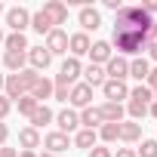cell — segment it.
<instances>
[{"label": "cell", "instance_id": "cb8c5ba5", "mask_svg": "<svg viewBox=\"0 0 157 157\" xmlns=\"http://www.w3.org/2000/svg\"><path fill=\"white\" fill-rule=\"evenodd\" d=\"M80 123H83V129H96L99 123H105L102 120V114H99V108H83V114H80Z\"/></svg>", "mask_w": 157, "mask_h": 157}, {"label": "cell", "instance_id": "f546056e", "mask_svg": "<svg viewBox=\"0 0 157 157\" xmlns=\"http://www.w3.org/2000/svg\"><path fill=\"white\" fill-rule=\"evenodd\" d=\"M117 132H120V123H102V129H99L102 142H117Z\"/></svg>", "mask_w": 157, "mask_h": 157}, {"label": "cell", "instance_id": "836d02e7", "mask_svg": "<svg viewBox=\"0 0 157 157\" xmlns=\"http://www.w3.org/2000/svg\"><path fill=\"white\" fill-rule=\"evenodd\" d=\"M68 96H71L68 86H56V90H52V99H59V102H68Z\"/></svg>", "mask_w": 157, "mask_h": 157}, {"label": "cell", "instance_id": "8d00e7d4", "mask_svg": "<svg viewBox=\"0 0 157 157\" xmlns=\"http://www.w3.org/2000/svg\"><path fill=\"white\" fill-rule=\"evenodd\" d=\"M142 10L151 16V13H157V0H145V3H142Z\"/></svg>", "mask_w": 157, "mask_h": 157}, {"label": "cell", "instance_id": "8992f818", "mask_svg": "<svg viewBox=\"0 0 157 157\" xmlns=\"http://www.w3.org/2000/svg\"><path fill=\"white\" fill-rule=\"evenodd\" d=\"M46 52H49V56L68 52V34H65L62 28H52V31L46 34Z\"/></svg>", "mask_w": 157, "mask_h": 157}, {"label": "cell", "instance_id": "2e32d148", "mask_svg": "<svg viewBox=\"0 0 157 157\" xmlns=\"http://www.w3.org/2000/svg\"><path fill=\"white\" fill-rule=\"evenodd\" d=\"M99 114H102V120L105 123H123V105H117V102H105L102 108H99Z\"/></svg>", "mask_w": 157, "mask_h": 157}, {"label": "cell", "instance_id": "60d3db41", "mask_svg": "<svg viewBox=\"0 0 157 157\" xmlns=\"http://www.w3.org/2000/svg\"><path fill=\"white\" fill-rule=\"evenodd\" d=\"M105 6H108V10H114V13H117V10H120V6H123V3H120V0H105Z\"/></svg>", "mask_w": 157, "mask_h": 157}, {"label": "cell", "instance_id": "ac0fdd59", "mask_svg": "<svg viewBox=\"0 0 157 157\" xmlns=\"http://www.w3.org/2000/svg\"><path fill=\"white\" fill-rule=\"evenodd\" d=\"M90 56H93V65H108V59H111V43L108 40H96L93 46H90Z\"/></svg>", "mask_w": 157, "mask_h": 157}, {"label": "cell", "instance_id": "f6af8a7d", "mask_svg": "<svg viewBox=\"0 0 157 157\" xmlns=\"http://www.w3.org/2000/svg\"><path fill=\"white\" fill-rule=\"evenodd\" d=\"M148 111H151V114H154V117H157V99H154V102H151V105H148Z\"/></svg>", "mask_w": 157, "mask_h": 157}, {"label": "cell", "instance_id": "4dcf8cb0", "mask_svg": "<svg viewBox=\"0 0 157 157\" xmlns=\"http://www.w3.org/2000/svg\"><path fill=\"white\" fill-rule=\"evenodd\" d=\"M16 105H19V114H28V117L37 111V102H34V96H22Z\"/></svg>", "mask_w": 157, "mask_h": 157}, {"label": "cell", "instance_id": "ba28073f", "mask_svg": "<svg viewBox=\"0 0 157 157\" xmlns=\"http://www.w3.org/2000/svg\"><path fill=\"white\" fill-rule=\"evenodd\" d=\"M105 74H108V80H126V77H129V62L123 56H111Z\"/></svg>", "mask_w": 157, "mask_h": 157}, {"label": "cell", "instance_id": "f1b7e54d", "mask_svg": "<svg viewBox=\"0 0 157 157\" xmlns=\"http://www.w3.org/2000/svg\"><path fill=\"white\" fill-rule=\"evenodd\" d=\"M129 99H132V102H142V105H148V102H154V93H151L148 86H142V83H139L136 90H129Z\"/></svg>", "mask_w": 157, "mask_h": 157}, {"label": "cell", "instance_id": "ffe728a7", "mask_svg": "<svg viewBox=\"0 0 157 157\" xmlns=\"http://www.w3.org/2000/svg\"><path fill=\"white\" fill-rule=\"evenodd\" d=\"M148 74H151V68H148V59H145V56L129 62V77H136L139 83H142V80H148Z\"/></svg>", "mask_w": 157, "mask_h": 157}, {"label": "cell", "instance_id": "277c9868", "mask_svg": "<svg viewBox=\"0 0 157 157\" xmlns=\"http://www.w3.org/2000/svg\"><path fill=\"white\" fill-rule=\"evenodd\" d=\"M80 62L77 59H65V65L59 68V74H56V86H74L77 83V77H80Z\"/></svg>", "mask_w": 157, "mask_h": 157}, {"label": "cell", "instance_id": "7a4b0ae2", "mask_svg": "<svg viewBox=\"0 0 157 157\" xmlns=\"http://www.w3.org/2000/svg\"><path fill=\"white\" fill-rule=\"evenodd\" d=\"M40 80V74L34 71V68H25V71H19V74H10L6 77V86H3V93H6V99L13 102H19L22 96H31V90H34V83Z\"/></svg>", "mask_w": 157, "mask_h": 157}, {"label": "cell", "instance_id": "7dc6e473", "mask_svg": "<svg viewBox=\"0 0 157 157\" xmlns=\"http://www.w3.org/2000/svg\"><path fill=\"white\" fill-rule=\"evenodd\" d=\"M3 86H6V77H3V74H0V93H3Z\"/></svg>", "mask_w": 157, "mask_h": 157}, {"label": "cell", "instance_id": "d4e9b609", "mask_svg": "<svg viewBox=\"0 0 157 157\" xmlns=\"http://www.w3.org/2000/svg\"><path fill=\"white\" fill-rule=\"evenodd\" d=\"M83 77H86V86H102L105 83V68L102 65H90L83 71Z\"/></svg>", "mask_w": 157, "mask_h": 157}, {"label": "cell", "instance_id": "8fae6325", "mask_svg": "<svg viewBox=\"0 0 157 157\" xmlns=\"http://www.w3.org/2000/svg\"><path fill=\"white\" fill-rule=\"evenodd\" d=\"M28 62H31L34 71H46L49 62H52V56L46 52V46H28Z\"/></svg>", "mask_w": 157, "mask_h": 157}, {"label": "cell", "instance_id": "7bdbcfd3", "mask_svg": "<svg viewBox=\"0 0 157 157\" xmlns=\"http://www.w3.org/2000/svg\"><path fill=\"white\" fill-rule=\"evenodd\" d=\"M148 56H151V59L157 62V43H148Z\"/></svg>", "mask_w": 157, "mask_h": 157}, {"label": "cell", "instance_id": "83f0119b", "mask_svg": "<svg viewBox=\"0 0 157 157\" xmlns=\"http://www.w3.org/2000/svg\"><path fill=\"white\" fill-rule=\"evenodd\" d=\"M25 56H28V52H6V56H3V65H6L10 71H25Z\"/></svg>", "mask_w": 157, "mask_h": 157}, {"label": "cell", "instance_id": "9a60e30c", "mask_svg": "<svg viewBox=\"0 0 157 157\" xmlns=\"http://www.w3.org/2000/svg\"><path fill=\"white\" fill-rule=\"evenodd\" d=\"M43 145H46V151H49V154H62V151H68V148H71V139H68L65 132H49V136L43 139Z\"/></svg>", "mask_w": 157, "mask_h": 157}, {"label": "cell", "instance_id": "74e56055", "mask_svg": "<svg viewBox=\"0 0 157 157\" xmlns=\"http://www.w3.org/2000/svg\"><path fill=\"white\" fill-rule=\"evenodd\" d=\"M148 90H151V93H154V90H157V68H154V71H151V74H148Z\"/></svg>", "mask_w": 157, "mask_h": 157}, {"label": "cell", "instance_id": "4fadbf2b", "mask_svg": "<svg viewBox=\"0 0 157 157\" xmlns=\"http://www.w3.org/2000/svg\"><path fill=\"white\" fill-rule=\"evenodd\" d=\"M56 123H59V132H65V136H68V132H74L77 126H80V117H77L71 108H65V111H59V114H56Z\"/></svg>", "mask_w": 157, "mask_h": 157}, {"label": "cell", "instance_id": "d590c367", "mask_svg": "<svg viewBox=\"0 0 157 157\" xmlns=\"http://www.w3.org/2000/svg\"><path fill=\"white\" fill-rule=\"evenodd\" d=\"M90 157H114V154H111V148H102V145H96V148L90 151Z\"/></svg>", "mask_w": 157, "mask_h": 157}, {"label": "cell", "instance_id": "1f68e13d", "mask_svg": "<svg viewBox=\"0 0 157 157\" xmlns=\"http://www.w3.org/2000/svg\"><path fill=\"white\" fill-rule=\"evenodd\" d=\"M126 111H129V117H132V120H142V117L148 114V105H142V102H132V99H129Z\"/></svg>", "mask_w": 157, "mask_h": 157}, {"label": "cell", "instance_id": "52a82bcc", "mask_svg": "<svg viewBox=\"0 0 157 157\" xmlns=\"http://www.w3.org/2000/svg\"><path fill=\"white\" fill-rule=\"evenodd\" d=\"M102 93H105L108 102H117V105H120V99H129L126 80H105V83H102Z\"/></svg>", "mask_w": 157, "mask_h": 157}, {"label": "cell", "instance_id": "6da1fadb", "mask_svg": "<svg viewBox=\"0 0 157 157\" xmlns=\"http://www.w3.org/2000/svg\"><path fill=\"white\" fill-rule=\"evenodd\" d=\"M151 25H154V19L142 6H120L117 19H114V31H126V34H145L148 37Z\"/></svg>", "mask_w": 157, "mask_h": 157}, {"label": "cell", "instance_id": "ab89813d", "mask_svg": "<svg viewBox=\"0 0 157 157\" xmlns=\"http://www.w3.org/2000/svg\"><path fill=\"white\" fill-rule=\"evenodd\" d=\"M6 136H10V129H6V123H0V148H3V142H6Z\"/></svg>", "mask_w": 157, "mask_h": 157}, {"label": "cell", "instance_id": "9c48e42d", "mask_svg": "<svg viewBox=\"0 0 157 157\" xmlns=\"http://www.w3.org/2000/svg\"><path fill=\"white\" fill-rule=\"evenodd\" d=\"M68 102H71L74 108H90V102H93V86H86V83H74Z\"/></svg>", "mask_w": 157, "mask_h": 157}, {"label": "cell", "instance_id": "bcb514c9", "mask_svg": "<svg viewBox=\"0 0 157 157\" xmlns=\"http://www.w3.org/2000/svg\"><path fill=\"white\" fill-rule=\"evenodd\" d=\"M19 157H37V154H34V151H22Z\"/></svg>", "mask_w": 157, "mask_h": 157}, {"label": "cell", "instance_id": "e0dca14e", "mask_svg": "<svg viewBox=\"0 0 157 157\" xmlns=\"http://www.w3.org/2000/svg\"><path fill=\"white\" fill-rule=\"evenodd\" d=\"M52 90H56V83H52V80H46V77H40V80L34 83V90H31V96H34V102H37V105H43L46 99H52Z\"/></svg>", "mask_w": 157, "mask_h": 157}, {"label": "cell", "instance_id": "c3c4849f", "mask_svg": "<svg viewBox=\"0 0 157 157\" xmlns=\"http://www.w3.org/2000/svg\"><path fill=\"white\" fill-rule=\"evenodd\" d=\"M37 157H56V154H49V151H43V154H37Z\"/></svg>", "mask_w": 157, "mask_h": 157}, {"label": "cell", "instance_id": "484cf974", "mask_svg": "<svg viewBox=\"0 0 157 157\" xmlns=\"http://www.w3.org/2000/svg\"><path fill=\"white\" fill-rule=\"evenodd\" d=\"M31 28H34L37 34H49V31H52V22H49V19H46V13L40 10V13H34V16H31Z\"/></svg>", "mask_w": 157, "mask_h": 157}, {"label": "cell", "instance_id": "44dd1931", "mask_svg": "<svg viewBox=\"0 0 157 157\" xmlns=\"http://www.w3.org/2000/svg\"><path fill=\"white\" fill-rule=\"evenodd\" d=\"M19 142H22V148H25V151H34V148L40 145V132H37L34 126H25V129L19 132Z\"/></svg>", "mask_w": 157, "mask_h": 157}, {"label": "cell", "instance_id": "e575fe53", "mask_svg": "<svg viewBox=\"0 0 157 157\" xmlns=\"http://www.w3.org/2000/svg\"><path fill=\"white\" fill-rule=\"evenodd\" d=\"M10 108H13V102H10L6 96H0V123H3V117L10 114Z\"/></svg>", "mask_w": 157, "mask_h": 157}, {"label": "cell", "instance_id": "5bb4252c", "mask_svg": "<svg viewBox=\"0 0 157 157\" xmlns=\"http://www.w3.org/2000/svg\"><path fill=\"white\" fill-rule=\"evenodd\" d=\"M77 19H80V28H83V34H86V31H96V28H102V16H99V10H93V6H83Z\"/></svg>", "mask_w": 157, "mask_h": 157}, {"label": "cell", "instance_id": "681fc988", "mask_svg": "<svg viewBox=\"0 0 157 157\" xmlns=\"http://www.w3.org/2000/svg\"><path fill=\"white\" fill-rule=\"evenodd\" d=\"M0 43H3V31H0Z\"/></svg>", "mask_w": 157, "mask_h": 157}, {"label": "cell", "instance_id": "3957f363", "mask_svg": "<svg viewBox=\"0 0 157 157\" xmlns=\"http://www.w3.org/2000/svg\"><path fill=\"white\" fill-rule=\"evenodd\" d=\"M114 46H117V52H123V59H126V56H139L142 49H148V37H145V34L114 31Z\"/></svg>", "mask_w": 157, "mask_h": 157}, {"label": "cell", "instance_id": "603a6c76", "mask_svg": "<svg viewBox=\"0 0 157 157\" xmlns=\"http://www.w3.org/2000/svg\"><path fill=\"white\" fill-rule=\"evenodd\" d=\"M3 46H6V52H28L25 34H10V37H3Z\"/></svg>", "mask_w": 157, "mask_h": 157}, {"label": "cell", "instance_id": "5b68a950", "mask_svg": "<svg viewBox=\"0 0 157 157\" xmlns=\"http://www.w3.org/2000/svg\"><path fill=\"white\" fill-rule=\"evenodd\" d=\"M6 25L13 28V34H22L25 28H31V13H28L25 6H13V10L6 13Z\"/></svg>", "mask_w": 157, "mask_h": 157}, {"label": "cell", "instance_id": "ee69618b", "mask_svg": "<svg viewBox=\"0 0 157 157\" xmlns=\"http://www.w3.org/2000/svg\"><path fill=\"white\" fill-rule=\"evenodd\" d=\"M117 157H136V151H129V148H120V151H117Z\"/></svg>", "mask_w": 157, "mask_h": 157}, {"label": "cell", "instance_id": "7c38bea8", "mask_svg": "<svg viewBox=\"0 0 157 157\" xmlns=\"http://www.w3.org/2000/svg\"><path fill=\"white\" fill-rule=\"evenodd\" d=\"M90 46H93V43H90V37H86L83 31H80V34H71V37H68V49H71V59H80V56H86V52H90Z\"/></svg>", "mask_w": 157, "mask_h": 157}, {"label": "cell", "instance_id": "d6a6232c", "mask_svg": "<svg viewBox=\"0 0 157 157\" xmlns=\"http://www.w3.org/2000/svg\"><path fill=\"white\" fill-rule=\"evenodd\" d=\"M136 157H157V139H145Z\"/></svg>", "mask_w": 157, "mask_h": 157}, {"label": "cell", "instance_id": "f907efd6", "mask_svg": "<svg viewBox=\"0 0 157 157\" xmlns=\"http://www.w3.org/2000/svg\"><path fill=\"white\" fill-rule=\"evenodd\" d=\"M0 13H3V3H0Z\"/></svg>", "mask_w": 157, "mask_h": 157}, {"label": "cell", "instance_id": "b9f144b4", "mask_svg": "<svg viewBox=\"0 0 157 157\" xmlns=\"http://www.w3.org/2000/svg\"><path fill=\"white\" fill-rule=\"evenodd\" d=\"M0 157H19V154H16L13 148H0Z\"/></svg>", "mask_w": 157, "mask_h": 157}, {"label": "cell", "instance_id": "f35d334b", "mask_svg": "<svg viewBox=\"0 0 157 157\" xmlns=\"http://www.w3.org/2000/svg\"><path fill=\"white\" fill-rule=\"evenodd\" d=\"M148 43H157V22H154L151 31H148Z\"/></svg>", "mask_w": 157, "mask_h": 157}, {"label": "cell", "instance_id": "30bf717a", "mask_svg": "<svg viewBox=\"0 0 157 157\" xmlns=\"http://www.w3.org/2000/svg\"><path fill=\"white\" fill-rule=\"evenodd\" d=\"M43 13H46V19L52 22V28L68 22V6L59 3V0H46V3H43Z\"/></svg>", "mask_w": 157, "mask_h": 157}, {"label": "cell", "instance_id": "d6986e66", "mask_svg": "<svg viewBox=\"0 0 157 157\" xmlns=\"http://www.w3.org/2000/svg\"><path fill=\"white\" fill-rule=\"evenodd\" d=\"M117 139H123V142H139V139H142V123H136V120H123Z\"/></svg>", "mask_w": 157, "mask_h": 157}, {"label": "cell", "instance_id": "7402d4cb", "mask_svg": "<svg viewBox=\"0 0 157 157\" xmlns=\"http://www.w3.org/2000/svg\"><path fill=\"white\" fill-rule=\"evenodd\" d=\"M96 139H99V132H96V129H80V132L74 136V145H77V148L93 151V148H96Z\"/></svg>", "mask_w": 157, "mask_h": 157}, {"label": "cell", "instance_id": "816d5d0a", "mask_svg": "<svg viewBox=\"0 0 157 157\" xmlns=\"http://www.w3.org/2000/svg\"><path fill=\"white\" fill-rule=\"evenodd\" d=\"M154 99H157V90H154Z\"/></svg>", "mask_w": 157, "mask_h": 157}, {"label": "cell", "instance_id": "4316f807", "mask_svg": "<svg viewBox=\"0 0 157 157\" xmlns=\"http://www.w3.org/2000/svg\"><path fill=\"white\" fill-rule=\"evenodd\" d=\"M49 120H52V111H49L46 105H37V111L31 114V126H34V129H40V126H46Z\"/></svg>", "mask_w": 157, "mask_h": 157}]
</instances>
